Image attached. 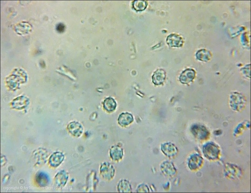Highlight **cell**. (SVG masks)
I'll return each instance as SVG.
<instances>
[{"mask_svg": "<svg viewBox=\"0 0 251 193\" xmlns=\"http://www.w3.org/2000/svg\"><path fill=\"white\" fill-rule=\"evenodd\" d=\"M36 181L38 184L41 187H45L49 183L50 179L46 173L43 172L38 173L35 177Z\"/></svg>", "mask_w": 251, "mask_h": 193, "instance_id": "cell-1", "label": "cell"}, {"mask_svg": "<svg viewBox=\"0 0 251 193\" xmlns=\"http://www.w3.org/2000/svg\"><path fill=\"white\" fill-rule=\"evenodd\" d=\"M166 42L169 46L171 47H179L182 44L181 38L177 35L173 34L168 36Z\"/></svg>", "mask_w": 251, "mask_h": 193, "instance_id": "cell-2", "label": "cell"}, {"mask_svg": "<svg viewBox=\"0 0 251 193\" xmlns=\"http://www.w3.org/2000/svg\"><path fill=\"white\" fill-rule=\"evenodd\" d=\"M63 158V155L62 153L60 152H55L52 154L50 157L49 164L53 167H57L61 163Z\"/></svg>", "mask_w": 251, "mask_h": 193, "instance_id": "cell-3", "label": "cell"}, {"mask_svg": "<svg viewBox=\"0 0 251 193\" xmlns=\"http://www.w3.org/2000/svg\"><path fill=\"white\" fill-rule=\"evenodd\" d=\"M165 77V73L163 70H157L152 76L153 82L156 85L160 84L164 81Z\"/></svg>", "mask_w": 251, "mask_h": 193, "instance_id": "cell-4", "label": "cell"}, {"mask_svg": "<svg viewBox=\"0 0 251 193\" xmlns=\"http://www.w3.org/2000/svg\"><path fill=\"white\" fill-rule=\"evenodd\" d=\"M67 175L64 171H61L58 173L55 177L56 185L59 187L63 186L66 182Z\"/></svg>", "mask_w": 251, "mask_h": 193, "instance_id": "cell-5", "label": "cell"}, {"mask_svg": "<svg viewBox=\"0 0 251 193\" xmlns=\"http://www.w3.org/2000/svg\"><path fill=\"white\" fill-rule=\"evenodd\" d=\"M116 106V102L111 97L107 98L104 101V107L108 111L110 112L114 110Z\"/></svg>", "mask_w": 251, "mask_h": 193, "instance_id": "cell-6", "label": "cell"}, {"mask_svg": "<svg viewBox=\"0 0 251 193\" xmlns=\"http://www.w3.org/2000/svg\"><path fill=\"white\" fill-rule=\"evenodd\" d=\"M133 8L138 11L144 10L147 5V2L145 1L136 0L133 1Z\"/></svg>", "mask_w": 251, "mask_h": 193, "instance_id": "cell-7", "label": "cell"}, {"mask_svg": "<svg viewBox=\"0 0 251 193\" xmlns=\"http://www.w3.org/2000/svg\"><path fill=\"white\" fill-rule=\"evenodd\" d=\"M130 114L126 113L120 115L118 119L119 123L121 124L126 125L130 123L132 119Z\"/></svg>", "mask_w": 251, "mask_h": 193, "instance_id": "cell-8", "label": "cell"}, {"mask_svg": "<svg viewBox=\"0 0 251 193\" xmlns=\"http://www.w3.org/2000/svg\"><path fill=\"white\" fill-rule=\"evenodd\" d=\"M40 153V151H39L38 153L35 154V157L38 161L37 163L39 164L45 163L47 157V155L44 150L41 151V153Z\"/></svg>", "mask_w": 251, "mask_h": 193, "instance_id": "cell-9", "label": "cell"}, {"mask_svg": "<svg viewBox=\"0 0 251 193\" xmlns=\"http://www.w3.org/2000/svg\"><path fill=\"white\" fill-rule=\"evenodd\" d=\"M56 29L59 32H62L64 30V26L63 24L59 23L57 26Z\"/></svg>", "mask_w": 251, "mask_h": 193, "instance_id": "cell-10", "label": "cell"}]
</instances>
